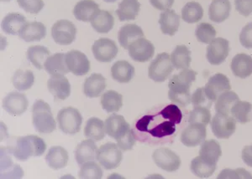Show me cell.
<instances>
[{"label": "cell", "instance_id": "30bf717a", "mask_svg": "<svg viewBox=\"0 0 252 179\" xmlns=\"http://www.w3.org/2000/svg\"><path fill=\"white\" fill-rule=\"evenodd\" d=\"M210 126L215 137L220 139H227L235 132L236 121L230 115L217 112L213 117Z\"/></svg>", "mask_w": 252, "mask_h": 179}, {"label": "cell", "instance_id": "9a60e30c", "mask_svg": "<svg viewBox=\"0 0 252 179\" xmlns=\"http://www.w3.org/2000/svg\"><path fill=\"white\" fill-rule=\"evenodd\" d=\"M128 51L132 60L137 62H147L154 55L155 47L150 40L143 37L131 43Z\"/></svg>", "mask_w": 252, "mask_h": 179}, {"label": "cell", "instance_id": "f907efd6", "mask_svg": "<svg viewBox=\"0 0 252 179\" xmlns=\"http://www.w3.org/2000/svg\"><path fill=\"white\" fill-rule=\"evenodd\" d=\"M192 104L194 107L202 106V107L210 109L213 102L209 99V97H207L204 87H201V88L197 89L192 95Z\"/></svg>", "mask_w": 252, "mask_h": 179}, {"label": "cell", "instance_id": "7a4b0ae2", "mask_svg": "<svg viewBox=\"0 0 252 179\" xmlns=\"http://www.w3.org/2000/svg\"><path fill=\"white\" fill-rule=\"evenodd\" d=\"M196 77L197 72L190 69H185L179 74L172 76L168 83L169 99L182 106H186L192 103L190 88L196 80Z\"/></svg>", "mask_w": 252, "mask_h": 179}, {"label": "cell", "instance_id": "bcb514c9", "mask_svg": "<svg viewBox=\"0 0 252 179\" xmlns=\"http://www.w3.org/2000/svg\"><path fill=\"white\" fill-rule=\"evenodd\" d=\"M195 35L199 42L210 44L215 39L216 30L210 24L201 23L196 28Z\"/></svg>", "mask_w": 252, "mask_h": 179}, {"label": "cell", "instance_id": "7dc6e473", "mask_svg": "<svg viewBox=\"0 0 252 179\" xmlns=\"http://www.w3.org/2000/svg\"><path fill=\"white\" fill-rule=\"evenodd\" d=\"M210 122H211V113L209 109L206 107L196 106L189 113V123H200L207 126Z\"/></svg>", "mask_w": 252, "mask_h": 179}, {"label": "cell", "instance_id": "7c38bea8", "mask_svg": "<svg viewBox=\"0 0 252 179\" xmlns=\"http://www.w3.org/2000/svg\"><path fill=\"white\" fill-rule=\"evenodd\" d=\"M152 158L158 168L166 172H176L180 168V156L168 148H158L154 152Z\"/></svg>", "mask_w": 252, "mask_h": 179}, {"label": "cell", "instance_id": "836d02e7", "mask_svg": "<svg viewBox=\"0 0 252 179\" xmlns=\"http://www.w3.org/2000/svg\"><path fill=\"white\" fill-rule=\"evenodd\" d=\"M222 155L220 145L215 140H208L202 142L199 156L207 162L217 165L220 157Z\"/></svg>", "mask_w": 252, "mask_h": 179}, {"label": "cell", "instance_id": "ba28073f", "mask_svg": "<svg viewBox=\"0 0 252 179\" xmlns=\"http://www.w3.org/2000/svg\"><path fill=\"white\" fill-rule=\"evenodd\" d=\"M122 159L121 149L114 142H107L97 149V160L105 170L118 168Z\"/></svg>", "mask_w": 252, "mask_h": 179}, {"label": "cell", "instance_id": "7bdbcfd3", "mask_svg": "<svg viewBox=\"0 0 252 179\" xmlns=\"http://www.w3.org/2000/svg\"><path fill=\"white\" fill-rule=\"evenodd\" d=\"M238 101H240V98L235 92L231 91H225L223 94H221L216 101L215 111L218 113L230 115V110Z\"/></svg>", "mask_w": 252, "mask_h": 179}, {"label": "cell", "instance_id": "ffe728a7", "mask_svg": "<svg viewBox=\"0 0 252 179\" xmlns=\"http://www.w3.org/2000/svg\"><path fill=\"white\" fill-rule=\"evenodd\" d=\"M50 93L57 100H65L71 94V85L65 76L52 77L47 81Z\"/></svg>", "mask_w": 252, "mask_h": 179}, {"label": "cell", "instance_id": "6da1fadb", "mask_svg": "<svg viewBox=\"0 0 252 179\" xmlns=\"http://www.w3.org/2000/svg\"><path fill=\"white\" fill-rule=\"evenodd\" d=\"M183 120V113L178 105H166L159 112L147 114L135 123V139L141 142H152L161 140L175 133L177 125Z\"/></svg>", "mask_w": 252, "mask_h": 179}, {"label": "cell", "instance_id": "74e56055", "mask_svg": "<svg viewBox=\"0 0 252 179\" xmlns=\"http://www.w3.org/2000/svg\"><path fill=\"white\" fill-rule=\"evenodd\" d=\"M101 105L108 113L118 112L123 105V97L117 91H106L101 97Z\"/></svg>", "mask_w": 252, "mask_h": 179}, {"label": "cell", "instance_id": "816d5d0a", "mask_svg": "<svg viewBox=\"0 0 252 179\" xmlns=\"http://www.w3.org/2000/svg\"><path fill=\"white\" fill-rule=\"evenodd\" d=\"M241 46L247 49H252V22L243 27L240 34Z\"/></svg>", "mask_w": 252, "mask_h": 179}, {"label": "cell", "instance_id": "f1b7e54d", "mask_svg": "<svg viewBox=\"0 0 252 179\" xmlns=\"http://www.w3.org/2000/svg\"><path fill=\"white\" fill-rule=\"evenodd\" d=\"M68 159V153L65 148L60 146H54L50 148L46 156L47 165L54 170H59L65 168Z\"/></svg>", "mask_w": 252, "mask_h": 179}, {"label": "cell", "instance_id": "603a6c76", "mask_svg": "<svg viewBox=\"0 0 252 179\" xmlns=\"http://www.w3.org/2000/svg\"><path fill=\"white\" fill-rule=\"evenodd\" d=\"M230 68L235 77L246 79L252 75V57L245 53L236 54L232 59Z\"/></svg>", "mask_w": 252, "mask_h": 179}, {"label": "cell", "instance_id": "1f68e13d", "mask_svg": "<svg viewBox=\"0 0 252 179\" xmlns=\"http://www.w3.org/2000/svg\"><path fill=\"white\" fill-rule=\"evenodd\" d=\"M27 23L26 18L20 13H10L3 18L1 28L5 34L16 35L20 34V29Z\"/></svg>", "mask_w": 252, "mask_h": 179}, {"label": "cell", "instance_id": "db71d44e", "mask_svg": "<svg viewBox=\"0 0 252 179\" xmlns=\"http://www.w3.org/2000/svg\"><path fill=\"white\" fill-rule=\"evenodd\" d=\"M150 3L155 9L164 11V10L170 9L173 5L174 0H150Z\"/></svg>", "mask_w": 252, "mask_h": 179}, {"label": "cell", "instance_id": "484cf974", "mask_svg": "<svg viewBox=\"0 0 252 179\" xmlns=\"http://www.w3.org/2000/svg\"><path fill=\"white\" fill-rule=\"evenodd\" d=\"M159 25L163 34L172 36L180 26V16L173 9H166L160 14Z\"/></svg>", "mask_w": 252, "mask_h": 179}, {"label": "cell", "instance_id": "d6a6232c", "mask_svg": "<svg viewBox=\"0 0 252 179\" xmlns=\"http://www.w3.org/2000/svg\"><path fill=\"white\" fill-rule=\"evenodd\" d=\"M141 9V3L138 0H122L116 10L119 20L121 22L135 20Z\"/></svg>", "mask_w": 252, "mask_h": 179}, {"label": "cell", "instance_id": "60d3db41", "mask_svg": "<svg viewBox=\"0 0 252 179\" xmlns=\"http://www.w3.org/2000/svg\"><path fill=\"white\" fill-rule=\"evenodd\" d=\"M217 165L203 159L200 156H196L191 162V171L195 176L200 179H207L213 175Z\"/></svg>", "mask_w": 252, "mask_h": 179}, {"label": "cell", "instance_id": "7402d4cb", "mask_svg": "<svg viewBox=\"0 0 252 179\" xmlns=\"http://www.w3.org/2000/svg\"><path fill=\"white\" fill-rule=\"evenodd\" d=\"M99 10V6L94 0H80L75 5L73 14L79 21L91 22Z\"/></svg>", "mask_w": 252, "mask_h": 179}, {"label": "cell", "instance_id": "9f6ffc18", "mask_svg": "<svg viewBox=\"0 0 252 179\" xmlns=\"http://www.w3.org/2000/svg\"><path fill=\"white\" fill-rule=\"evenodd\" d=\"M103 1L106 3H115V1H117V0H103Z\"/></svg>", "mask_w": 252, "mask_h": 179}, {"label": "cell", "instance_id": "8fae6325", "mask_svg": "<svg viewBox=\"0 0 252 179\" xmlns=\"http://www.w3.org/2000/svg\"><path fill=\"white\" fill-rule=\"evenodd\" d=\"M93 54L99 62H110L119 52L117 45L109 38H100L96 40L92 47Z\"/></svg>", "mask_w": 252, "mask_h": 179}, {"label": "cell", "instance_id": "f35d334b", "mask_svg": "<svg viewBox=\"0 0 252 179\" xmlns=\"http://www.w3.org/2000/svg\"><path fill=\"white\" fill-rule=\"evenodd\" d=\"M171 60L177 70L189 69L192 61L191 51L186 46H176L171 54Z\"/></svg>", "mask_w": 252, "mask_h": 179}, {"label": "cell", "instance_id": "f5cc1de1", "mask_svg": "<svg viewBox=\"0 0 252 179\" xmlns=\"http://www.w3.org/2000/svg\"><path fill=\"white\" fill-rule=\"evenodd\" d=\"M235 9L245 17L252 13V0H235Z\"/></svg>", "mask_w": 252, "mask_h": 179}, {"label": "cell", "instance_id": "f6af8a7d", "mask_svg": "<svg viewBox=\"0 0 252 179\" xmlns=\"http://www.w3.org/2000/svg\"><path fill=\"white\" fill-rule=\"evenodd\" d=\"M79 177L83 179H100L103 178V170L97 163L89 161L81 166Z\"/></svg>", "mask_w": 252, "mask_h": 179}, {"label": "cell", "instance_id": "44dd1931", "mask_svg": "<svg viewBox=\"0 0 252 179\" xmlns=\"http://www.w3.org/2000/svg\"><path fill=\"white\" fill-rule=\"evenodd\" d=\"M97 148L95 141L84 140L79 143L75 150V159L79 166L83 163L97 159Z\"/></svg>", "mask_w": 252, "mask_h": 179}, {"label": "cell", "instance_id": "8d00e7d4", "mask_svg": "<svg viewBox=\"0 0 252 179\" xmlns=\"http://www.w3.org/2000/svg\"><path fill=\"white\" fill-rule=\"evenodd\" d=\"M50 55L51 53L48 49L42 46H31L26 53L28 60L38 70H42L44 68L45 63Z\"/></svg>", "mask_w": 252, "mask_h": 179}, {"label": "cell", "instance_id": "83f0119b", "mask_svg": "<svg viewBox=\"0 0 252 179\" xmlns=\"http://www.w3.org/2000/svg\"><path fill=\"white\" fill-rule=\"evenodd\" d=\"M65 56L66 54L63 53H57L49 56L45 63L44 69L50 76H65L70 71L66 66Z\"/></svg>", "mask_w": 252, "mask_h": 179}, {"label": "cell", "instance_id": "4dcf8cb0", "mask_svg": "<svg viewBox=\"0 0 252 179\" xmlns=\"http://www.w3.org/2000/svg\"><path fill=\"white\" fill-rule=\"evenodd\" d=\"M111 76L120 83H128L135 76V68L126 60H118L111 67Z\"/></svg>", "mask_w": 252, "mask_h": 179}, {"label": "cell", "instance_id": "4fadbf2b", "mask_svg": "<svg viewBox=\"0 0 252 179\" xmlns=\"http://www.w3.org/2000/svg\"><path fill=\"white\" fill-rule=\"evenodd\" d=\"M229 52V41L223 38H217L207 47V60L213 66H219L226 60Z\"/></svg>", "mask_w": 252, "mask_h": 179}, {"label": "cell", "instance_id": "b9f144b4", "mask_svg": "<svg viewBox=\"0 0 252 179\" xmlns=\"http://www.w3.org/2000/svg\"><path fill=\"white\" fill-rule=\"evenodd\" d=\"M204 16V9L198 2H189L182 9V19L189 24L197 23Z\"/></svg>", "mask_w": 252, "mask_h": 179}, {"label": "cell", "instance_id": "ac0fdd59", "mask_svg": "<svg viewBox=\"0 0 252 179\" xmlns=\"http://www.w3.org/2000/svg\"><path fill=\"white\" fill-rule=\"evenodd\" d=\"M230 88L231 86L229 78L225 75L221 73H217L210 77L208 83L204 86L207 97H209L213 102H216L221 94H223L225 91H229Z\"/></svg>", "mask_w": 252, "mask_h": 179}, {"label": "cell", "instance_id": "8992f818", "mask_svg": "<svg viewBox=\"0 0 252 179\" xmlns=\"http://www.w3.org/2000/svg\"><path fill=\"white\" fill-rule=\"evenodd\" d=\"M57 121L63 133L75 135L80 131L83 117L78 109L69 106L61 109L58 112Z\"/></svg>", "mask_w": 252, "mask_h": 179}, {"label": "cell", "instance_id": "6f0895ef", "mask_svg": "<svg viewBox=\"0 0 252 179\" xmlns=\"http://www.w3.org/2000/svg\"><path fill=\"white\" fill-rule=\"evenodd\" d=\"M2 2H9V1H11V0H1Z\"/></svg>", "mask_w": 252, "mask_h": 179}, {"label": "cell", "instance_id": "cb8c5ba5", "mask_svg": "<svg viewBox=\"0 0 252 179\" xmlns=\"http://www.w3.org/2000/svg\"><path fill=\"white\" fill-rule=\"evenodd\" d=\"M46 35V27L41 22H31L26 23L20 29V36L21 40L26 42L40 41Z\"/></svg>", "mask_w": 252, "mask_h": 179}, {"label": "cell", "instance_id": "681fc988", "mask_svg": "<svg viewBox=\"0 0 252 179\" xmlns=\"http://www.w3.org/2000/svg\"><path fill=\"white\" fill-rule=\"evenodd\" d=\"M252 179V174L243 168L237 169H223L219 174L218 179Z\"/></svg>", "mask_w": 252, "mask_h": 179}, {"label": "cell", "instance_id": "4316f807", "mask_svg": "<svg viewBox=\"0 0 252 179\" xmlns=\"http://www.w3.org/2000/svg\"><path fill=\"white\" fill-rule=\"evenodd\" d=\"M144 37V32L142 28L135 24H129L122 26L120 31L118 40L119 43L124 49L128 50L131 43L135 40Z\"/></svg>", "mask_w": 252, "mask_h": 179}, {"label": "cell", "instance_id": "f546056e", "mask_svg": "<svg viewBox=\"0 0 252 179\" xmlns=\"http://www.w3.org/2000/svg\"><path fill=\"white\" fill-rule=\"evenodd\" d=\"M230 10L229 0H213L209 8V19L215 23H222L229 18Z\"/></svg>", "mask_w": 252, "mask_h": 179}, {"label": "cell", "instance_id": "d590c367", "mask_svg": "<svg viewBox=\"0 0 252 179\" xmlns=\"http://www.w3.org/2000/svg\"><path fill=\"white\" fill-rule=\"evenodd\" d=\"M115 25L114 16L106 10H99L91 20V26L99 34H108Z\"/></svg>", "mask_w": 252, "mask_h": 179}, {"label": "cell", "instance_id": "d4e9b609", "mask_svg": "<svg viewBox=\"0 0 252 179\" xmlns=\"http://www.w3.org/2000/svg\"><path fill=\"white\" fill-rule=\"evenodd\" d=\"M106 88V80L101 74L94 73L88 77L83 84V93L89 98H96Z\"/></svg>", "mask_w": 252, "mask_h": 179}, {"label": "cell", "instance_id": "277c9868", "mask_svg": "<svg viewBox=\"0 0 252 179\" xmlns=\"http://www.w3.org/2000/svg\"><path fill=\"white\" fill-rule=\"evenodd\" d=\"M10 148L16 159L25 162L32 156H42L46 150V144L42 138L31 135L19 137Z\"/></svg>", "mask_w": 252, "mask_h": 179}, {"label": "cell", "instance_id": "c3c4849f", "mask_svg": "<svg viewBox=\"0 0 252 179\" xmlns=\"http://www.w3.org/2000/svg\"><path fill=\"white\" fill-rule=\"evenodd\" d=\"M18 4L26 13L37 14L44 8L43 0H17Z\"/></svg>", "mask_w": 252, "mask_h": 179}, {"label": "cell", "instance_id": "e575fe53", "mask_svg": "<svg viewBox=\"0 0 252 179\" xmlns=\"http://www.w3.org/2000/svg\"><path fill=\"white\" fill-rule=\"evenodd\" d=\"M106 134L105 124L102 120L97 117H91L88 120L84 128V136L87 138L98 142L103 139Z\"/></svg>", "mask_w": 252, "mask_h": 179}, {"label": "cell", "instance_id": "52a82bcc", "mask_svg": "<svg viewBox=\"0 0 252 179\" xmlns=\"http://www.w3.org/2000/svg\"><path fill=\"white\" fill-rule=\"evenodd\" d=\"M173 70L174 66L169 54L160 53L150 64L148 76L156 82H163L168 79Z\"/></svg>", "mask_w": 252, "mask_h": 179}, {"label": "cell", "instance_id": "5bb4252c", "mask_svg": "<svg viewBox=\"0 0 252 179\" xmlns=\"http://www.w3.org/2000/svg\"><path fill=\"white\" fill-rule=\"evenodd\" d=\"M206 126L200 123H189L181 134V142L188 148H194L206 139Z\"/></svg>", "mask_w": 252, "mask_h": 179}, {"label": "cell", "instance_id": "5b68a950", "mask_svg": "<svg viewBox=\"0 0 252 179\" xmlns=\"http://www.w3.org/2000/svg\"><path fill=\"white\" fill-rule=\"evenodd\" d=\"M32 123L39 133H52L57 129V123L51 106L42 100H37L32 106Z\"/></svg>", "mask_w": 252, "mask_h": 179}, {"label": "cell", "instance_id": "d6986e66", "mask_svg": "<svg viewBox=\"0 0 252 179\" xmlns=\"http://www.w3.org/2000/svg\"><path fill=\"white\" fill-rule=\"evenodd\" d=\"M11 154V148H1V179H20L23 176L20 165L13 163Z\"/></svg>", "mask_w": 252, "mask_h": 179}, {"label": "cell", "instance_id": "9c48e42d", "mask_svg": "<svg viewBox=\"0 0 252 179\" xmlns=\"http://www.w3.org/2000/svg\"><path fill=\"white\" fill-rule=\"evenodd\" d=\"M76 35L77 28L74 24L69 20H58L52 26V39L61 46L71 45L76 40Z\"/></svg>", "mask_w": 252, "mask_h": 179}, {"label": "cell", "instance_id": "e0dca14e", "mask_svg": "<svg viewBox=\"0 0 252 179\" xmlns=\"http://www.w3.org/2000/svg\"><path fill=\"white\" fill-rule=\"evenodd\" d=\"M65 58L67 68L75 76L82 77L88 74L90 71V61L83 52L73 50L67 52Z\"/></svg>", "mask_w": 252, "mask_h": 179}, {"label": "cell", "instance_id": "2e32d148", "mask_svg": "<svg viewBox=\"0 0 252 179\" xmlns=\"http://www.w3.org/2000/svg\"><path fill=\"white\" fill-rule=\"evenodd\" d=\"M29 106V101L26 95L13 91L3 100V108L11 116H20L26 112Z\"/></svg>", "mask_w": 252, "mask_h": 179}, {"label": "cell", "instance_id": "3957f363", "mask_svg": "<svg viewBox=\"0 0 252 179\" xmlns=\"http://www.w3.org/2000/svg\"><path fill=\"white\" fill-rule=\"evenodd\" d=\"M105 130L109 137L117 141V145L122 151H129L135 146V134L125 117L112 114L105 121Z\"/></svg>", "mask_w": 252, "mask_h": 179}, {"label": "cell", "instance_id": "ee69618b", "mask_svg": "<svg viewBox=\"0 0 252 179\" xmlns=\"http://www.w3.org/2000/svg\"><path fill=\"white\" fill-rule=\"evenodd\" d=\"M252 105L247 102L238 101L230 110V116L236 121V123L246 124L251 121Z\"/></svg>", "mask_w": 252, "mask_h": 179}, {"label": "cell", "instance_id": "ab89813d", "mask_svg": "<svg viewBox=\"0 0 252 179\" xmlns=\"http://www.w3.org/2000/svg\"><path fill=\"white\" fill-rule=\"evenodd\" d=\"M34 76L31 70H17L12 77V83L18 91H25L34 85Z\"/></svg>", "mask_w": 252, "mask_h": 179}, {"label": "cell", "instance_id": "11a10c76", "mask_svg": "<svg viewBox=\"0 0 252 179\" xmlns=\"http://www.w3.org/2000/svg\"><path fill=\"white\" fill-rule=\"evenodd\" d=\"M241 157L247 166L252 168V145L247 146L243 148L241 153Z\"/></svg>", "mask_w": 252, "mask_h": 179}]
</instances>
